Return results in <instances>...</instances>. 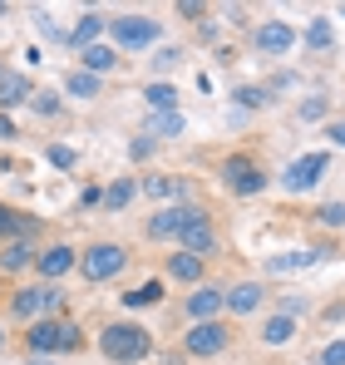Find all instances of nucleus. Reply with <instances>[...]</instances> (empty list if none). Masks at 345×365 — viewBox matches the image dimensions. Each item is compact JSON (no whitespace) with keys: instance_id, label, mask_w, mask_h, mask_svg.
Here are the masks:
<instances>
[{"instance_id":"1","label":"nucleus","mask_w":345,"mask_h":365,"mask_svg":"<svg viewBox=\"0 0 345 365\" xmlns=\"http://www.w3.org/2000/svg\"><path fill=\"white\" fill-rule=\"evenodd\" d=\"M99 351L114 365H138L153 356V331L138 326V321H109L104 336H99Z\"/></svg>"},{"instance_id":"2","label":"nucleus","mask_w":345,"mask_h":365,"mask_svg":"<svg viewBox=\"0 0 345 365\" xmlns=\"http://www.w3.org/2000/svg\"><path fill=\"white\" fill-rule=\"evenodd\" d=\"M79 346H84V336L69 321H35L30 336H25L30 356H55V351H79Z\"/></svg>"},{"instance_id":"3","label":"nucleus","mask_w":345,"mask_h":365,"mask_svg":"<svg viewBox=\"0 0 345 365\" xmlns=\"http://www.w3.org/2000/svg\"><path fill=\"white\" fill-rule=\"evenodd\" d=\"M128 267V247L118 242H94L84 257H79V277L94 287V282H109V277H118Z\"/></svg>"},{"instance_id":"4","label":"nucleus","mask_w":345,"mask_h":365,"mask_svg":"<svg viewBox=\"0 0 345 365\" xmlns=\"http://www.w3.org/2000/svg\"><path fill=\"white\" fill-rule=\"evenodd\" d=\"M232 346V326L227 321H197L187 336H182V351L192 356V361H212V356H222Z\"/></svg>"},{"instance_id":"5","label":"nucleus","mask_w":345,"mask_h":365,"mask_svg":"<svg viewBox=\"0 0 345 365\" xmlns=\"http://www.w3.org/2000/svg\"><path fill=\"white\" fill-rule=\"evenodd\" d=\"M222 182L237 197H257L267 187V173H262V163L252 153H232V158H222Z\"/></svg>"},{"instance_id":"6","label":"nucleus","mask_w":345,"mask_h":365,"mask_svg":"<svg viewBox=\"0 0 345 365\" xmlns=\"http://www.w3.org/2000/svg\"><path fill=\"white\" fill-rule=\"evenodd\" d=\"M177 242H182V252H192V257L207 262V257L217 252V227H212V217H207L202 207H187V222H182Z\"/></svg>"},{"instance_id":"7","label":"nucleus","mask_w":345,"mask_h":365,"mask_svg":"<svg viewBox=\"0 0 345 365\" xmlns=\"http://www.w3.org/2000/svg\"><path fill=\"white\" fill-rule=\"evenodd\" d=\"M109 30H114L118 50H143L158 40V20H148V15H118V20H109Z\"/></svg>"},{"instance_id":"8","label":"nucleus","mask_w":345,"mask_h":365,"mask_svg":"<svg viewBox=\"0 0 345 365\" xmlns=\"http://www.w3.org/2000/svg\"><path fill=\"white\" fill-rule=\"evenodd\" d=\"M326 168H331V153H301V158L287 168V178H282V182H287V192H311V187L321 182Z\"/></svg>"},{"instance_id":"9","label":"nucleus","mask_w":345,"mask_h":365,"mask_svg":"<svg viewBox=\"0 0 345 365\" xmlns=\"http://www.w3.org/2000/svg\"><path fill=\"white\" fill-rule=\"evenodd\" d=\"M252 45H257L262 55H291V45H296V30H291L287 20H267V25H257Z\"/></svg>"},{"instance_id":"10","label":"nucleus","mask_w":345,"mask_h":365,"mask_svg":"<svg viewBox=\"0 0 345 365\" xmlns=\"http://www.w3.org/2000/svg\"><path fill=\"white\" fill-rule=\"evenodd\" d=\"M217 311H227V292H217V287H197L187 297V316L192 321H217Z\"/></svg>"},{"instance_id":"11","label":"nucleus","mask_w":345,"mask_h":365,"mask_svg":"<svg viewBox=\"0 0 345 365\" xmlns=\"http://www.w3.org/2000/svg\"><path fill=\"white\" fill-rule=\"evenodd\" d=\"M35 267H40V277H50V282H59L69 267H79V257H74V247H64V242H55V247H45L40 257H35Z\"/></svg>"},{"instance_id":"12","label":"nucleus","mask_w":345,"mask_h":365,"mask_svg":"<svg viewBox=\"0 0 345 365\" xmlns=\"http://www.w3.org/2000/svg\"><path fill=\"white\" fill-rule=\"evenodd\" d=\"M182 222H187V207H163V212L148 217V237H153V242H168V237L182 232Z\"/></svg>"},{"instance_id":"13","label":"nucleus","mask_w":345,"mask_h":365,"mask_svg":"<svg viewBox=\"0 0 345 365\" xmlns=\"http://www.w3.org/2000/svg\"><path fill=\"white\" fill-rule=\"evenodd\" d=\"M35 99V84L25 79V74H10L5 69V79H0V109H20V104H30Z\"/></svg>"},{"instance_id":"14","label":"nucleus","mask_w":345,"mask_h":365,"mask_svg":"<svg viewBox=\"0 0 345 365\" xmlns=\"http://www.w3.org/2000/svg\"><path fill=\"white\" fill-rule=\"evenodd\" d=\"M262 302H267V292H262L257 282H237V287L227 292V311L232 316H252Z\"/></svg>"},{"instance_id":"15","label":"nucleus","mask_w":345,"mask_h":365,"mask_svg":"<svg viewBox=\"0 0 345 365\" xmlns=\"http://www.w3.org/2000/svg\"><path fill=\"white\" fill-rule=\"evenodd\" d=\"M202 272H207V262H202V257H192V252L168 257V277H172V282H202Z\"/></svg>"},{"instance_id":"16","label":"nucleus","mask_w":345,"mask_h":365,"mask_svg":"<svg viewBox=\"0 0 345 365\" xmlns=\"http://www.w3.org/2000/svg\"><path fill=\"white\" fill-rule=\"evenodd\" d=\"M30 262H35V247L25 242V237H15V242L0 247V272H25Z\"/></svg>"},{"instance_id":"17","label":"nucleus","mask_w":345,"mask_h":365,"mask_svg":"<svg viewBox=\"0 0 345 365\" xmlns=\"http://www.w3.org/2000/svg\"><path fill=\"white\" fill-rule=\"evenodd\" d=\"M291 336H296V316H287V311H277V316L262 326V346H287Z\"/></svg>"},{"instance_id":"18","label":"nucleus","mask_w":345,"mask_h":365,"mask_svg":"<svg viewBox=\"0 0 345 365\" xmlns=\"http://www.w3.org/2000/svg\"><path fill=\"white\" fill-rule=\"evenodd\" d=\"M64 89H69L74 99H99V94H104V79L89 74V69H74V74L64 79Z\"/></svg>"},{"instance_id":"19","label":"nucleus","mask_w":345,"mask_h":365,"mask_svg":"<svg viewBox=\"0 0 345 365\" xmlns=\"http://www.w3.org/2000/svg\"><path fill=\"white\" fill-rule=\"evenodd\" d=\"M104 25H109V20H104V15H94V10H89V15H84V20H79V25H74V30H69V45H79V50H89V45H94V40H99V30H104Z\"/></svg>"},{"instance_id":"20","label":"nucleus","mask_w":345,"mask_h":365,"mask_svg":"<svg viewBox=\"0 0 345 365\" xmlns=\"http://www.w3.org/2000/svg\"><path fill=\"white\" fill-rule=\"evenodd\" d=\"M79 60H84V69H89V74H99V79H104V74L118 64V50H109V45H89Z\"/></svg>"},{"instance_id":"21","label":"nucleus","mask_w":345,"mask_h":365,"mask_svg":"<svg viewBox=\"0 0 345 365\" xmlns=\"http://www.w3.org/2000/svg\"><path fill=\"white\" fill-rule=\"evenodd\" d=\"M40 297H45V287H25V292H15V297H10V316H15V321H30V316L40 311Z\"/></svg>"},{"instance_id":"22","label":"nucleus","mask_w":345,"mask_h":365,"mask_svg":"<svg viewBox=\"0 0 345 365\" xmlns=\"http://www.w3.org/2000/svg\"><path fill=\"white\" fill-rule=\"evenodd\" d=\"M187 128V119L172 109V114H148V133H158V138H177Z\"/></svg>"},{"instance_id":"23","label":"nucleus","mask_w":345,"mask_h":365,"mask_svg":"<svg viewBox=\"0 0 345 365\" xmlns=\"http://www.w3.org/2000/svg\"><path fill=\"white\" fill-rule=\"evenodd\" d=\"M143 99L153 104V114H172V109H177V89H172V84H148Z\"/></svg>"},{"instance_id":"24","label":"nucleus","mask_w":345,"mask_h":365,"mask_svg":"<svg viewBox=\"0 0 345 365\" xmlns=\"http://www.w3.org/2000/svg\"><path fill=\"white\" fill-rule=\"evenodd\" d=\"M306 45H311L316 55H321V50H331V45H336V30H331V20H311V25H306Z\"/></svg>"},{"instance_id":"25","label":"nucleus","mask_w":345,"mask_h":365,"mask_svg":"<svg viewBox=\"0 0 345 365\" xmlns=\"http://www.w3.org/2000/svg\"><path fill=\"white\" fill-rule=\"evenodd\" d=\"M311 257H321V252H287V257H272V262H267V272H272V277H282V272H301Z\"/></svg>"},{"instance_id":"26","label":"nucleus","mask_w":345,"mask_h":365,"mask_svg":"<svg viewBox=\"0 0 345 365\" xmlns=\"http://www.w3.org/2000/svg\"><path fill=\"white\" fill-rule=\"evenodd\" d=\"M158 302H163V282H143L138 292H128V297H123L128 311H133V306H158Z\"/></svg>"},{"instance_id":"27","label":"nucleus","mask_w":345,"mask_h":365,"mask_svg":"<svg viewBox=\"0 0 345 365\" xmlns=\"http://www.w3.org/2000/svg\"><path fill=\"white\" fill-rule=\"evenodd\" d=\"M326 114H331V99H321V94L301 99V109H296V119H301V123H321Z\"/></svg>"},{"instance_id":"28","label":"nucleus","mask_w":345,"mask_h":365,"mask_svg":"<svg viewBox=\"0 0 345 365\" xmlns=\"http://www.w3.org/2000/svg\"><path fill=\"white\" fill-rule=\"evenodd\" d=\"M237 104H242V109H267V104H272V89H262V84H242V89H237Z\"/></svg>"},{"instance_id":"29","label":"nucleus","mask_w":345,"mask_h":365,"mask_svg":"<svg viewBox=\"0 0 345 365\" xmlns=\"http://www.w3.org/2000/svg\"><path fill=\"white\" fill-rule=\"evenodd\" d=\"M128 197H133V178H118L114 187H109V192H104V207H128Z\"/></svg>"},{"instance_id":"30","label":"nucleus","mask_w":345,"mask_h":365,"mask_svg":"<svg viewBox=\"0 0 345 365\" xmlns=\"http://www.w3.org/2000/svg\"><path fill=\"white\" fill-rule=\"evenodd\" d=\"M316 222H321V227H345V202H326V207H316Z\"/></svg>"},{"instance_id":"31","label":"nucleus","mask_w":345,"mask_h":365,"mask_svg":"<svg viewBox=\"0 0 345 365\" xmlns=\"http://www.w3.org/2000/svg\"><path fill=\"white\" fill-rule=\"evenodd\" d=\"M30 109H35V114H45V119H50V114H59V99H55V89H35Z\"/></svg>"},{"instance_id":"32","label":"nucleus","mask_w":345,"mask_h":365,"mask_svg":"<svg viewBox=\"0 0 345 365\" xmlns=\"http://www.w3.org/2000/svg\"><path fill=\"white\" fill-rule=\"evenodd\" d=\"M143 192H153V197H172V192H182V182H172V178H148V182H143Z\"/></svg>"},{"instance_id":"33","label":"nucleus","mask_w":345,"mask_h":365,"mask_svg":"<svg viewBox=\"0 0 345 365\" xmlns=\"http://www.w3.org/2000/svg\"><path fill=\"white\" fill-rule=\"evenodd\" d=\"M55 168H74V148H64V143H50V153H45Z\"/></svg>"},{"instance_id":"34","label":"nucleus","mask_w":345,"mask_h":365,"mask_svg":"<svg viewBox=\"0 0 345 365\" xmlns=\"http://www.w3.org/2000/svg\"><path fill=\"white\" fill-rule=\"evenodd\" d=\"M177 60H182V50H158V55H153V69L168 74V69H177Z\"/></svg>"},{"instance_id":"35","label":"nucleus","mask_w":345,"mask_h":365,"mask_svg":"<svg viewBox=\"0 0 345 365\" xmlns=\"http://www.w3.org/2000/svg\"><path fill=\"white\" fill-rule=\"evenodd\" d=\"M177 15H182V20H202V15H207V5H202V0H182V5H177Z\"/></svg>"},{"instance_id":"36","label":"nucleus","mask_w":345,"mask_h":365,"mask_svg":"<svg viewBox=\"0 0 345 365\" xmlns=\"http://www.w3.org/2000/svg\"><path fill=\"white\" fill-rule=\"evenodd\" d=\"M321 365H345V341L326 346V351H321Z\"/></svg>"},{"instance_id":"37","label":"nucleus","mask_w":345,"mask_h":365,"mask_svg":"<svg viewBox=\"0 0 345 365\" xmlns=\"http://www.w3.org/2000/svg\"><path fill=\"white\" fill-rule=\"evenodd\" d=\"M148 153H153V138H133V143H128V158H138V163H143Z\"/></svg>"},{"instance_id":"38","label":"nucleus","mask_w":345,"mask_h":365,"mask_svg":"<svg viewBox=\"0 0 345 365\" xmlns=\"http://www.w3.org/2000/svg\"><path fill=\"white\" fill-rule=\"evenodd\" d=\"M40 311H50V316L59 311V287H45V297H40Z\"/></svg>"},{"instance_id":"39","label":"nucleus","mask_w":345,"mask_h":365,"mask_svg":"<svg viewBox=\"0 0 345 365\" xmlns=\"http://www.w3.org/2000/svg\"><path fill=\"white\" fill-rule=\"evenodd\" d=\"M326 138H331V143H341V148H345V119H331V123H326Z\"/></svg>"},{"instance_id":"40","label":"nucleus","mask_w":345,"mask_h":365,"mask_svg":"<svg viewBox=\"0 0 345 365\" xmlns=\"http://www.w3.org/2000/svg\"><path fill=\"white\" fill-rule=\"evenodd\" d=\"M40 35H45V40H55V45H59V40H69V35H64V30H59L55 20H40Z\"/></svg>"},{"instance_id":"41","label":"nucleus","mask_w":345,"mask_h":365,"mask_svg":"<svg viewBox=\"0 0 345 365\" xmlns=\"http://www.w3.org/2000/svg\"><path fill=\"white\" fill-rule=\"evenodd\" d=\"M79 202H84V207H99V202H104V192H99V187H84V197H79Z\"/></svg>"},{"instance_id":"42","label":"nucleus","mask_w":345,"mask_h":365,"mask_svg":"<svg viewBox=\"0 0 345 365\" xmlns=\"http://www.w3.org/2000/svg\"><path fill=\"white\" fill-rule=\"evenodd\" d=\"M0 138H15V123L5 119V114H0Z\"/></svg>"},{"instance_id":"43","label":"nucleus","mask_w":345,"mask_h":365,"mask_svg":"<svg viewBox=\"0 0 345 365\" xmlns=\"http://www.w3.org/2000/svg\"><path fill=\"white\" fill-rule=\"evenodd\" d=\"M25 365H59V361H55V356H30Z\"/></svg>"},{"instance_id":"44","label":"nucleus","mask_w":345,"mask_h":365,"mask_svg":"<svg viewBox=\"0 0 345 365\" xmlns=\"http://www.w3.org/2000/svg\"><path fill=\"white\" fill-rule=\"evenodd\" d=\"M0 79H5V64H0Z\"/></svg>"},{"instance_id":"45","label":"nucleus","mask_w":345,"mask_h":365,"mask_svg":"<svg viewBox=\"0 0 345 365\" xmlns=\"http://www.w3.org/2000/svg\"><path fill=\"white\" fill-rule=\"evenodd\" d=\"M0 346H5V331H0Z\"/></svg>"},{"instance_id":"46","label":"nucleus","mask_w":345,"mask_h":365,"mask_svg":"<svg viewBox=\"0 0 345 365\" xmlns=\"http://www.w3.org/2000/svg\"><path fill=\"white\" fill-rule=\"evenodd\" d=\"M0 15H5V5H0Z\"/></svg>"},{"instance_id":"47","label":"nucleus","mask_w":345,"mask_h":365,"mask_svg":"<svg viewBox=\"0 0 345 365\" xmlns=\"http://www.w3.org/2000/svg\"><path fill=\"white\" fill-rule=\"evenodd\" d=\"M341 15H345V5H341Z\"/></svg>"}]
</instances>
